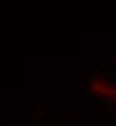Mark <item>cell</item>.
Masks as SVG:
<instances>
[{"mask_svg":"<svg viewBox=\"0 0 116 126\" xmlns=\"http://www.w3.org/2000/svg\"><path fill=\"white\" fill-rule=\"evenodd\" d=\"M91 89H93L94 94H103V93H106V87L103 86V82H93V84H91Z\"/></svg>","mask_w":116,"mask_h":126,"instance_id":"1","label":"cell"},{"mask_svg":"<svg viewBox=\"0 0 116 126\" xmlns=\"http://www.w3.org/2000/svg\"><path fill=\"white\" fill-rule=\"evenodd\" d=\"M113 123H115V126H116V116H115V118H113Z\"/></svg>","mask_w":116,"mask_h":126,"instance_id":"3","label":"cell"},{"mask_svg":"<svg viewBox=\"0 0 116 126\" xmlns=\"http://www.w3.org/2000/svg\"><path fill=\"white\" fill-rule=\"evenodd\" d=\"M86 116L87 118H99V114H98V113H87Z\"/></svg>","mask_w":116,"mask_h":126,"instance_id":"2","label":"cell"}]
</instances>
